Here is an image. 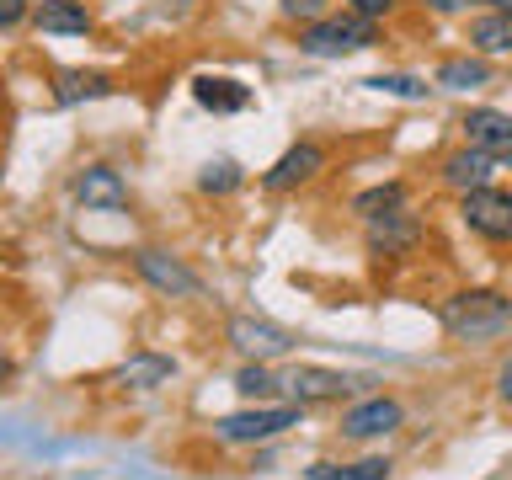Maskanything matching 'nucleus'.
Instances as JSON below:
<instances>
[{
	"instance_id": "obj_6",
	"label": "nucleus",
	"mask_w": 512,
	"mask_h": 480,
	"mask_svg": "<svg viewBox=\"0 0 512 480\" xmlns=\"http://www.w3.org/2000/svg\"><path fill=\"white\" fill-rule=\"evenodd\" d=\"M134 267H139V278L150 283V288H160V294H171V299H198L203 294V278L192 267H182L176 256H166V251H150L144 246L139 256H134Z\"/></svg>"
},
{
	"instance_id": "obj_9",
	"label": "nucleus",
	"mask_w": 512,
	"mask_h": 480,
	"mask_svg": "<svg viewBox=\"0 0 512 480\" xmlns=\"http://www.w3.org/2000/svg\"><path fill=\"white\" fill-rule=\"evenodd\" d=\"M230 342L246 352L251 363H272V358H283V352L294 347V336H288L283 326H272V320L235 315V320H230Z\"/></svg>"
},
{
	"instance_id": "obj_26",
	"label": "nucleus",
	"mask_w": 512,
	"mask_h": 480,
	"mask_svg": "<svg viewBox=\"0 0 512 480\" xmlns=\"http://www.w3.org/2000/svg\"><path fill=\"white\" fill-rule=\"evenodd\" d=\"M27 16H32V0H0V32L22 27Z\"/></svg>"
},
{
	"instance_id": "obj_28",
	"label": "nucleus",
	"mask_w": 512,
	"mask_h": 480,
	"mask_svg": "<svg viewBox=\"0 0 512 480\" xmlns=\"http://www.w3.org/2000/svg\"><path fill=\"white\" fill-rule=\"evenodd\" d=\"M496 400H502V406H512V358L496 368Z\"/></svg>"
},
{
	"instance_id": "obj_19",
	"label": "nucleus",
	"mask_w": 512,
	"mask_h": 480,
	"mask_svg": "<svg viewBox=\"0 0 512 480\" xmlns=\"http://www.w3.org/2000/svg\"><path fill=\"white\" fill-rule=\"evenodd\" d=\"M438 86H443V91H480V86H491V64L480 59V54L443 59V64H438Z\"/></svg>"
},
{
	"instance_id": "obj_11",
	"label": "nucleus",
	"mask_w": 512,
	"mask_h": 480,
	"mask_svg": "<svg viewBox=\"0 0 512 480\" xmlns=\"http://www.w3.org/2000/svg\"><path fill=\"white\" fill-rule=\"evenodd\" d=\"M75 198L86 208H102V214H123L128 208V187L112 166H86L75 176Z\"/></svg>"
},
{
	"instance_id": "obj_3",
	"label": "nucleus",
	"mask_w": 512,
	"mask_h": 480,
	"mask_svg": "<svg viewBox=\"0 0 512 480\" xmlns=\"http://www.w3.org/2000/svg\"><path fill=\"white\" fill-rule=\"evenodd\" d=\"M304 406H256V411H235V416H219L214 422V438L219 443H267L278 432L299 427Z\"/></svg>"
},
{
	"instance_id": "obj_15",
	"label": "nucleus",
	"mask_w": 512,
	"mask_h": 480,
	"mask_svg": "<svg viewBox=\"0 0 512 480\" xmlns=\"http://www.w3.org/2000/svg\"><path fill=\"white\" fill-rule=\"evenodd\" d=\"M192 102L208 112H246L251 107V86H240L230 75H198L192 80Z\"/></svg>"
},
{
	"instance_id": "obj_25",
	"label": "nucleus",
	"mask_w": 512,
	"mask_h": 480,
	"mask_svg": "<svg viewBox=\"0 0 512 480\" xmlns=\"http://www.w3.org/2000/svg\"><path fill=\"white\" fill-rule=\"evenodd\" d=\"M278 11L288 16V22H320V16H326V0H278Z\"/></svg>"
},
{
	"instance_id": "obj_8",
	"label": "nucleus",
	"mask_w": 512,
	"mask_h": 480,
	"mask_svg": "<svg viewBox=\"0 0 512 480\" xmlns=\"http://www.w3.org/2000/svg\"><path fill=\"white\" fill-rule=\"evenodd\" d=\"M459 128H464V144H470V150H486L491 160H512V112L470 107Z\"/></svg>"
},
{
	"instance_id": "obj_7",
	"label": "nucleus",
	"mask_w": 512,
	"mask_h": 480,
	"mask_svg": "<svg viewBox=\"0 0 512 480\" xmlns=\"http://www.w3.org/2000/svg\"><path fill=\"white\" fill-rule=\"evenodd\" d=\"M363 230H368V251L374 256H400V251H411L416 240H422V219L400 203V208H390V214L363 219Z\"/></svg>"
},
{
	"instance_id": "obj_13",
	"label": "nucleus",
	"mask_w": 512,
	"mask_h": 480,
	"mask_svg": "<svg viewBox=\"0 0 512 480\" xmlns=\"http://www.w3.org/2000/svg\"><path fill=\"white\" fill-rule=\"evenodd\" d=\"M496 166L502 160H491L486 150H454L443 160V187H454V192H475V187H491V176H496Z\"/></svg>"
},
{
	"instance_id": "obj_22",
	"label": "nucleus",
	"mask_w": 512,
	"mask_h": 480,
	"mask_svg": "<svg viewBox=\"0 0 512 480\" xmlns=\"http://www.w3.org/2000/svg\"><path fill=\"white\" fill-rule=\"evenodd\" d=\"M363 86H374V91H384V96H406V102H422V96L432 91L427 80H416V75H368Z\"/></svg>"
},
{
	"instance_id": "obj_29",
	"label": "nucleus",
	"mask_w": 512,
	"mask_h": 480,
	"mask_svg": "<svg viewBox=\"0 0 512 480\" xmlns=\"http://www.w3.org/2000/svg\"><path fill=\"white\" fill-rule=\"evenodd\" d=\"M427 11H438V16H459V11H470L475 0H422Z\"/></svg>"
},
{
	"instance_id": "obj_30",
	"label": "nucleus",
	"mask_w": 512,
	"mask_h": 480,
	"mask_svg": "<svg viewBox=\"0 0 512 480\" xmlns=\"http://www.w3.org/2000/svg\"><path fill=\"white\" fill-rule=\"evenodd\" d=\"M491 11H502V16H512V0H486Z\"/></svg>"
},
{
	"instance_id": "obj_31",
	"label": "nucleus",
	"mask_w": 512,
	"mask_h": 480,
	"mask_svg": "<svg viewBox=\"0 0 512 480\" xmlns=\"http://www.w3.org/2000/svg\"><path fill=\"white\" fill-rule=\"evenodd\" d=\"M0 379H11V363L6 358H0Z\"/></svg>"
},
{
	"instance_id": "obj_18",
	"label": "nucleus",
	"mask_w": 512,
	"mask_h": 480,
	"mask_svg": "<svg viewBox=\"0 0 512 480\" xmlns=\"http://www.w3.org/2000/svg\"><path fill=\"white\" fill-rule=\"evenodd\" d=\"M176 374L171 358H160V352H139V358H128L118 374H112V384H123V390H155V384H166Z\"/></svg>"
},
{
	"instance_id": "obj_5",
	"label": "nucleus",
	"mask_w": 512,
	"mask_h": 480,
	"mask_svg": "<svg viewBox=\"0 0 512 480\" xmlns=\"http://www.w3.org/2000/svg\"><path fill=\"white\" fill-rule=\"evenodd\" d=\"M320 171H326V150H320L315 139H299V144H288V150L262 171V187L267 192H294L304 182H315Z\"/></svg>"
},
{
	"instance_id": "obj_12",
	"label": "nucleus",
	"mask_w": 512,
	"mask_h": 480,
	"mask_svg": "<svg viewBox=\"0 0 512 480\" xmlns=\"http://www.w3.org/2000/svg\"><path fill=\"white\" fill-rule=\"evenodd\" d=\"M283 390L294 395V406H320V400H342L352 390V379L336 374V368H294L283 379Z\"/></svg>"
},
{
	"instance_id": "obj_24",
	"label": "nucleus",
	"mask_w": 512,
	"mask_h": 480,
	"mask_svg": "<svg viewBox=\"0 0 512 480\" xmlns=\"http://www.w3.org/2000/svg\"><path fill=\"white\" fill-rule=\"evenodd\" d=\"M235 390H240V395H272V390H283V384L267 374V363H246V368L235 374Z\"/></svg>"
},
{
	"instance_id": "obj_23",
	"label": "nucleus",
	"mask_w": 512,
	"mask_h": 480,
	"mask_svg": "<svg viewBox=\"0 0 512 480\" xmlns=\"http://www.w3.org/2000/svg\"><path fill=\"white\" fill-rule=\"evenodd\" d=\"M240 182H246V171H240L235 160H208L203 176H198V187H203V192H235Z\"/></svg>"
},
{
	"instance_id": "obj_20",
	"label": "nucleus",
	"mask_w": 512,
	"mask_h": 480,
	"mask_svg": "<svg viewBox=\"0 0 512 480\" xmlns=\"http://www.w3.org/2000/svg\"><path fill=\"white\" fill-rule=\"evenodd\" d=\"M304 480H390V459H358V464L320 459V464L304 470Z\"/></svg>"
},
{
	"instance_id": "obj_17",
	"label": "nucleus",
	"mask_w": 512,
	"mask_h": 480,
	"mask_svg": "<svg viewBox=\"0 0 512 480\" xmlns=\"http://www.w3.org/2000/svg\"><path fill=\"white\" fill-rule=\"evenodd\" d=\"M112 80L102 70H59L54 75V102L59 107H80V102H96V96H107Z\"/></svg>"
},
{
	"instance_id": "obj_10",
	"label": "nucleus",
	"mask_w": 512,
	"mask_h": 480,
	"mask_svg": "<svg viewBox=\"0 0 512 480\" xmlns=\"http://www.w3.org/2000/svg\"><path fill=\"white\" fill-rule=\"evenodd\" d=\"M400 400H390V395H374V400H363V406H352L347 416H342V438H390V432L400 427Z\"/></svg>"
},
{
	"instance_id": "obj_27",
	"label": "nucleus",
	"mask_w": 512,
	"mask_h": 480,
	"mask_svg": "<svg viewBox=\"0 0 512 480\" xmlns=\"http://www.w3.org/2000/svg\"><path fill=\"white\" fill-rule=\"evenodd\" d=\"M347 11H358V16H374V22H384V16L395 11V0H342Z\"/></svg>"
},
{
	"instance_id": "obj_2",
	"label": "nucleus",
	"mask_w": 512,
	"mask_h": 480,
	"mask_svg": "<svg viewBox=\"0 0 512 480\" xmlns=\"http://www.w3.org/2000/svg\"><path fill=\"white\" fill-rule=\"evenodd\" d=\"M379 43V22L374 16H358V11H326L320 22H310L299 32V54L310 59H342V54H358V48H374Z\"/></svg>"
},
{
	"instance_id": "obj_14",
	"label": "nucleus",
	"mask_w": 512,
	"mask_h": 480,
	"mask_svg": "<svg viewBox=\"0 0 512 480\" xmlns=\"http://www.w3.org/2000/svg\"><path fill=\"white\" fill-rule=\"evenodd\" d=\"M32 27L59 32V38H80V32H91V11H86V0H38L32 6Z\"/></svg>"
},
{
	"instance_id": "obj_4",
	"label": "nucleus",
	"mask_w": 512,
	"mask_h": 480,
	"mask_svg": "<svg viewBox=\"0 0 512 480\" xmlns=\"http://www.w3.org/2000/svg\"><path fill=\"white\" fill-rule=\"evenodd\" d=\"M459 219L486 240H512V192H502V187L459 192Z\"/></svg>"
},
{
	"instance_id": "obj_16",
	"label": "nucleus",
	"mask_w": 512,
	"mask_h": 480,
	"mask_svg": "<svg viewBox=\"0 0 512 480\" xmlns=\"http://www.w3.org/2000/svg\"><path fill=\"white\" fill-rule=\"evenodd\" d=\"M470 48L480 59H512V16H502V11L475 16L470 22Z\"/></svg>"
},
{
	"instance_id": "obj_21",
	"label": "nucleus",
	"mask_w": 512,
	"mask_h": 480,
	"mask_svg": "<svg viewBox=\"0 0 512 480\" xmlns=\"http://www.w3.org/2000/svg\"><path fill=\"white\" fill-rule=\"evenodd\" d=\"M406 203V182H379V187H368L352 198V214L358 219H374V214H390V208Z\"/></svg>"
},
{
	"instance_id": "obj_1",
	"label": "nucleus",
	"mask_w": 512,
	"mask_h": 480,
	"mask_svg": "<svg viewBox=\"0 0 512 480\" xmlns=\"http://www.w3.org/2000/svg\"><path fill=\"white\" fill-rule=\"evenodd\" d=\"M443 331L459 336V342H486V336H502L512 326V299L496 294V288H464V294L443 299Z\"/></svg>"
}]
</instances>
